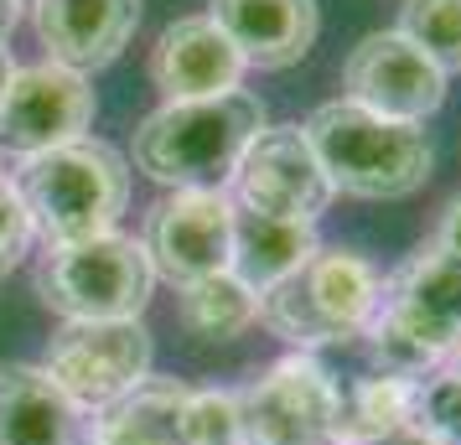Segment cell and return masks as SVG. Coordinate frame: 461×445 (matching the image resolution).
<instances>
[{"mask_svg": "<svg viewBox=\"0 0 461 445\" xmlns=\"http://www.w3.org/2000/svg\"><path fill=\"white\" fill-rule=\"evenodd\" d=\"M368 362L394 378H430L461 347V259L436 238L384 275V300L363 332Z\"/></svg>", "mask_w": 461, "mask_h": 445, "instance_id": "obj_1", "label": "cell"}, {"mask_svg": "<svg viewBox=\"0 0 461 445\" xmlns=\"http://www.w3.org/2000/svg\"><path fill=\"white\" fill-rule=\"evenodd\" d=\"M259 129L265 104L249 88H229L212 99H171L135 129V166L171 191L223 187Z\"/></svg>", "mask_w": 461, "mask_h": 445, "instance_id": "obj_2", "label": "cell"}, {"mask_svg": "<svg viewBox=\"0 0 461 445\" xmlns=\"http://www.w3.org/2000/svg\"><path fill=\"white\" fill-rule=\"evenodd\" d=\"M301 135L312 140L316 161L327 171L332 191L363 197V202H394L430 182L436 146L420 125L384 120L353 99H332L306 114Z\"/></svg>", "mask_w": 461, "mask_h": 445, "instance_id": "obj_3", "label": "cell"}, {"mask_svg": "<svg viewBox=\"0 0 461 445\" xmlns=\"http://www.w3.org/2000/svg\"><path fill=\"white\" fill-rule=\"evenodd\" d=\"M16 191L32 228L47 238V249L84 244V238L114 234V218L125 212L130 197V166L104 140H68L58 150L26 156L16 171Z\"/></svg>", "mask_w": 461, "mask_h": 445, "instance_id": "obj_4", "label": "cell"}, {"mask_svg": "<svg viewBox=\"0 0 461 445\" xmlns=\"http://www.w3.org/2000/svg\"><path fill=\"white\" fill-rule=\"evenodd\" d=\"M384 300V275L357 249H316L306 270L259 296V321L295 352H321L357 342Z\"/></svg>", "mask_w": 461, "mask_h": 445, "instance_id": "obj_5", "label": "cell"}, {"mask_svg": "<svg viewBox=\"0 0 461 445\" xmlns=\"http://www.w3.org/2000/svg\"><path fill=\"white\" fill-rule=\"evenodd\" d=\"M156 270L146 244L125 234H99L84 244H58L37 264V296L63 321H130L146 311Z\"/></svg>", "mask_w": 461, "mask_h": 445, "instance_id": "obj_6", "label": "cell"}, {"mask_svg": "<svg viewBox=\"0 0 461 445\" xmlns=\"http://www.w3.org/2000/svg\"><path fill=\"white\" fill-rule=\"evenodd\" d=\"M337 373L316 352H291L239 388L244 445H332Z\"/></svg>", "mask_w": 461, "mask_h": 445, "instance_id": "obj_7", "label": "cell"}, {"mask_svg": "<svg viewBox=\"0 0 461 445\" xmlns=\"http://www.w3.org/2000/svg\"><path fill=\"white\" fill-rule=\"evenodd\" d=\"M47 378L78 409H109L150 378V332L130 321H68L47 342Z\"/></svg>", "mask_w": 461, "mask_h": 445, "instance_id": "obj_8", "label": "cell"}, {"mask_svg": "<svg viewBox=\"0 0 461 445\" xmlns=\"http://www.w3.org/2000/svg\"><path fill=\"white\" fill-rule=\"evenodd\" d=\"M146 259L156 280H171L176 290L192 280L229 270L233 249V202L223 187H182L161 197L146 212Z\"/></svg>", "mask_w": 461, "mask_h": 445, "instance_id": "obj_9", "label": "cell"}, {"mask_svg": "<svg viewBox=\"0 0 461 445\" xmlns=\"http://www.w3.org/2000/svg\"><path fill=\"white\" fill-rule=\"evenodd\" d=\"M233 208L270 212V218H291V223H316L332 208V182L316 161L312 140L301 125H265L249 140L244 161L233 166Z\"/></svg>", "mask_w": 461, "mask_h": 445, "instance_id": "obj_10", "label": "cell"}, {"mask_svg": "<svg viewBox=\"0 0 461 445\" xmlns=\"http://www.w3.org/2000/svg\"><path fill=\"white\" fill-rule=\"evenodd\" d=\"M94 120V88L63 63L16 67L0 93V146L11 156H42L68 140H84Z\"/></svg>", "mask_w": 461, "mask_h": 445, "instance_id": "obj_11", "label": "cell"}, {"mask_svg": "<svg viewBox=\"0 0 461 445\" xmlns=\"http://www.w3.org/2000/svg\"><path fill=\"white\" fill-rule=\"evenodd\" d=\"M342 88H348L353 104L374 109L384 120H404V125H425L446 104V73L410 37H399L394 26L389 31H368L348 52Z\"/></svg>", "mask_w": 461, "mask_h": 445, "instance_id": "obj_12", "label": "cell"}, {"mask_svg": "<svg viewBox=\"0 0 461 445\" xmlns=\"http://www.w3.org/2000/svg\"><path fill=\"white\" fill-rule=\"evenodd\" d=\"M239 78H244V58L218 31L212 16H182L150 47V84L167 93V104L229 93V88H239Z\"/></svg>", "mask_w": 461, "mask_h": 445, "instance_id": "obj_13", "label": "cell"}, {"mask_svg": "<svg viewBox=\"0 0 461 445\" xmlns=\"http://www.w3.org/2000/svg\"><path fill=\"white\" fill-rule=\"evenodd\" d=\"M208 16L239 47L244 67H265V73L295 67L321 31L316 0H212Z\"/></svg>", "mask_w": 461, "mask_h": 445, "instance_id": "obj_14", "label": "cell"}, {"mask_svg": "<svg viewBox=\"0 0 461 445\" xmlns=\"http://www.w3.org/2000/svg\"><path fill=\"white\" fill-rule=\"evenodd\" d=\"M140 22V0H37V37L47 63L73 73L109 67Z\"/></svg>", "mask_w": 461, "mask_h": 445, "instance_id": "obj_15", "label": "cell"}, {"mask_svg": "<svg viewBox=\"0 0 461 445\" xmlns=\"http://www.w3.org/2000/svg\"><path fill=\"white\" fill-rule=\"evenodd\" d=\"M321 249L316 223H291L270 212L233 208V249H229V275L249 285L254 296H270L275 285H285L295 270H306V259Z\"/></svg>", "mask_w": 461, "mask_h": 445, "instance_id": "obj_16", "label": "cell"}, {"mask_svg": "<svg viewBox=\"0 0 461 445\" xmlns=\"http://www.w3.org/2000/svg\"><path fill=\"white\" fill-rule=\"evenodd\" d=\"M0 445H78V404L47 378V368H0Z\"/></svg>", "mask_w": 461, "mask_h": 445, "instance_id": "obj_17", "label": "cell"}, {"mask_svg": "<svg viewBox=\"0 0 461 445\" xmlns=\"http://www.w3.org/2000/svg\"><path fill=\"white\" fill-rule=\"evenodd\" d=\"M187 383L140 378L125 399L99 409L88 445H187Z\"/></svg>", "mask_w": 461, "mask_h": 445, "instance_id": "obj_18", "label": "cell"}, {"mask_svg": "<svg viewBox=\"0 0 461 445\" xmlns=\"http://www.w3.org/2000/svg\"><path fill=\"white\" fill-rule=\"evenodd\" d=\"M415 378L394 373H368V378L342 383L337 378V420H332V445H378L404 424H415Z\"/></svg>", "mask_w": 461, "mask_h": 445, "instance_id": "obj_19", "label": "cell"}, {"mask_svg": "<svg viewBox=\"0 0 461 445\" xmlns=\"http://www.w3.org/2000/svg\"><path fill=\"white\" fill-rule=\"evenodd\" d=\"M176 316L197 342H233L259 321V296L223 270V275L192 280L176 290Z\"/></svg>", "mask_w": 461, "mask_h": 445, "instance_id": "obj_20", "label": "cell"}, {"mask_svg": "<svg viewBox=\"0 0 461 445\" xmlns=\"http://www.w3.org/2000/svg\"><path fill=\"white\" fill-rule=\"evenodd\" d=\"M394 31L410 37L446 78L461 73V0H404Z\"/></svg>", "mask_w": 461, "mask_h": 445, "instance_id": "obj_21", "label": "cell"}, {"mask_svg": "<svg viewBox=\"0 0 461 445\" xmlns=\"http://www.w3.org/2000/svg\"><path fill=\"white\" fill-rule=\"evenodd\" d=\"M415 424L440 445H461V373L446 362L415 388Z\"/></svg>", "mask_w": 461, "mask_h": 445, "instance_id": "obj_22", "label": "cell"}, {"mask_svg": "<svg viewBox=\"0 0 461 445\" xmlns=\"http://www.w3.org/2000/svg\"><path fill=\"white\" fill-rule=\"evenodd\" d=\"M187 445H244L239 394H229V388H192L187 394Z\"/></svg>", "mask_w": 461, "mask_h": 445, "instance_id": "obj_23", "label": "cell"}, {"mask_svg": "<svg viewBox=\"0 0 461 445\" xmlns=\"http://www.w3.org/2000/svg\"><path fill=\"white\" fill-rule=\"evenodd\" d=\"M26 244H32V218H26V202L16 191V176L0 166V280L22 264Z\"/></svg>", "mask_w": 461, "mask_h": 445, "instance_id": "obj_24", "label": "cell"}, {"mask_svg": "<svg viewBox=\"0 0 461 445\" xmlns=\"http://www.w3.org/2000/svg\"><path fill=\"white\" fill-rule=\"evenodd\" d=\"M436 244L440 249H451V254L461 259V191L446 202V212H440V228H436Z\"/></svg>", "mask_w": 461, "mask_h": 445, "instance_id": "obj_25", "label": "cell"}, {"mask_svg": "<svg viewBox=\"0 0 461 445\" xmlns=\"http://www.w3.org/2000/svg\"><path fill=\"white\" fill-rule=\"evenodd\" d=\"M378 445H440V441H430L420 424H404V430H394V435H384Z\"/></svg>", "mask_w": 461, "mask_h": 445, "instance_id": "obj_26", "label": "cell"}, {"mask_svg": "<svg viewBox=\"0 0 461 445\" xmlns=\"http://www.w3.org/2000/svg\"><path fill=\"white\" fill-rule=\"evenodd\" d=\"M22 22V0H0V37Z\"/></svg>", "mask_w": 461, "mask_h": 445, "instance_id": "obj_27", "label": "cell"}, {"mask_svg": "<svg viewBox=\"0 0 461 445\" xmlns=\"http://www.w3.org/2000/svg\"><path fill=\"white\" fill-rule=\"evenodd\" d=\"M11 73H16V67H11V52L0 47V93H5V84H11Z\"/></svg>", "mask_w": 461, "mask_h": 445, "instance_id": "obj_28", "label": "cell"}]
</instances>
